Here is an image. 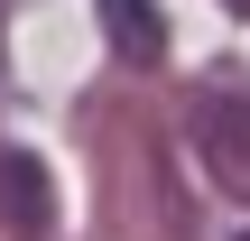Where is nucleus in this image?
<instances>
[{
	"label": "nucleus",
	"instance_id": "nucleus-1",
	"mask_svg": "<svg viewBox=\"0 0 250 241\" xmlns=\"http://www.w3.org/2000/svg\"><path fill=\"white\" fill-rule=\"evenodd\" d=\"M195 158L223 195L250 204V93H204L195 102Z\"/></svg>",
	"mask_w": 250,
	"mask_h": 241
},
{
	"label": "nucleus",
	"instance_id": "nucleus-2",
	"mask_svg": "<svg viewBox=\"0 0 250 241\" xmlns=\"http://www.w3.org/2000/svg\"><path fill=\"white\" fill-rule=\"evenodd\" d=\"M46 214H56L46 167L19 158V149H0V223H9V232H46Z\"/></svg>",
	"mask_w": 250,
	"mask_h": 241
},
{
	"label": "nucleus",
	"instance_id": "nucleus-3",
	"mask_svg": "<svg viewBox=\"0 0 250 241\" xmlns=\"http://www.w3.org/2000/svg\"><path fill=\"white\" fill-rule=\"evenodd\" d=\"M102 28H111V46H121L130 65H158V56H167V28H158L148 0H102Z\"/></svg>",
	"mask_w": 250,
	"mask_h": 241
},
{
	"label": "nucleus",
	"instance_id": "nucleus-4",
	"mask_svg": "<svg viewBox=\"0 0 250 241\" xmlns=\"http://www.w3.org/2000/svg\"><path fill=\"white\" fill-rule=\"evenodd\" d=\"M232 9H250V0H232Z\"/></svg>",
	"mask_w": 250,
	"mask_h": 241
},
{
	"label": "nucleus",
	"instance_id": "nucleus-5",
	"mask_svg": "<svg viewBox=\"0 0 250 241\" xmlns=\"http://www.w3.org/2000/svg\"><path fill=\"white\" fill-rule=\"evenodd\" d=\"M241 241H250V232H241Z\"/></svg>",
	"mask_w": 250,
	"mask_h": 241
}]
</instances>
